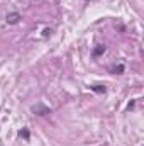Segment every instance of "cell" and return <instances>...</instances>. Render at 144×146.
I'll list each match as a JSON object with an SVG mask.
<instances>
[{"label": "cell", "instance_id": "obj_1", "mask_svg": "<svg viewBox=\"0 0 144 146\" xmlns=\"http://www.w3.org/2000/svg\"><path fill=\"white\" fill-rule=\"evenodd\" d=\"M31 110H32L36 115H48V114H51V109H49V107H46V106H44V104H41V102L36 104V106H32Z\"/></svg>", "mask_w": 144, "mask_h": 146}, {"label": "cell", "instance_id": "obj_2", "mask_svg": "<svg viewBox=\"0 0 144 146\" xmlns=\"http://www.w3.org/2000/svg\"><path fill=\"white\" fill-rule=\"evenodd\" d=\"M20 19H22V15H20L19 12H10V14H7V17H5L7 24H10V26L19 24V22H20Z\"/></svg>", "mask_w": 144, "mask_h": 146}, {"label": "cell", "instance_id": "obj_3", "mask_svg": "<svg viewBox=\"0 0 144 146\" xmlns=\"http://www.w3.org/2000/svg\"><path fill=\"white\" fill-rule=\"evenodd\" d=\"M124 70H126V68H124V65H122V63H120V65H114V66H110V68H108V72L114 73V75H122Z\"/></svg>", "mask_w": 144, "mask_h": 146}, {"label": "cell", "instance_id": "obj_4", "mask_svg": "<svg viewBox=\"0 0 144 146\" xmlns=\"http://www.w3.org/2000/svg\"><path fill=\"white\" fill-rule=\"evenodd\" d=\"M104 53H105V46H104V44H100L98 48H95V49H93V53H92V54H93V58H98V56H100V54H104Z\"/></svg>", "mask_w": 144, "mask_h": 146}, {"label": "cell", "instance_id": "obj_5", "mask_svg": "<svg viewBox=\"0 0 144 146\" xmlns=\"http://www.w3.org/2000/svg\"><path fill=\"white\" fill-rule=\"evenodd\" d=\"M90 90L98 92V94H105V92H107V88H105L104 85H92V87H90Z\"/></svg>", "mask_w": 144, "mask_h": 146}, {"label": "cell", "instance_id": "obj_6", "mask_svg": "<svg viewBox=\"0 0 144 146\" xmlns=\"http://www.w3.org/2000/svg\"><path fill=\"white\" fill-rule=\"evenodd\" d=\"M19 136L24 138V139H29V131L27 129H22V131H19Z\"/></svg>", "mask_w": 144, "mask_h": 146}]
</instances>
